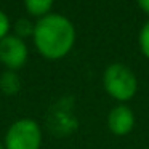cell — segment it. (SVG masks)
I'll return each mask as SVG.
<instances>
[{"mask_svg": "<svg viewBox=\"0 0 149 149\" xmlns=\"http://www.w3.org/2000/svg\"><path fill=\"white\" fill-rule=\"evenodd\" d=\"M0 149H3V146H2V143H0Z\"/></svg>", "mask_w": 149, "mask_h": 149, "instance_id": "cell-12", "label": "cell"}, {"mask_svg": "<svg viewBox=\"0 0 149 149\" xmlns=\"http://www.w3.org/2000/svg\"><path fill=\"white\" fill-rule=\"evenodd\" d=\"M34 24L26 18H21L15 23V31H16V37H27V36H34Z\"/></svg>", "mask_w": 149, "mask_h": 149, "instance_id": "cell-8", "label": "cell"}, {"mask_svg": "<svg viewBox=\"0 0 149 149\" xmlns=\"http://www.w3.org/2000/svg\"><path fill=\"white\" fill-rule=\"evenodd\" d=\"M27 47L23 39L16 36H7L0 40V63L8 68V71H16L26 63Z\"/></svg>", "mask_w": 149, "mask_h": 149, "instance_id": "cell-4", "label": "cell"}, {"mask_svg": "<svg viewBox=\"0 0 149 149\" xmlns=\"http://www.w3.org/2000/svg\"><path fill=\"white\" fill-rule=\"evenodd\" d=\"M139 47H141L143 55L149 59V21L143 26L141 32H139Z\"/></svg>", "mask_w": 149, "mask_h": 149, "instance_id": "cell-9", "label": "cell"}, {"mask_svg": "<svg viewBox=\"0 0 149 149\" xmlns=\"http://www.w3.org/2000/svg\"><path fill=\"white\" fill-rule=\"evenodd\" d=\"M103 84L107 93L119 101H127L133 98L138 88V82L132 69L120 63L107 66L103 75Z\"/></svg>", "mask_w": 149, "mask_h": 149, "instance_id": "cell-2", "label": "cell"}, {"mask_svg": "<svg viewBox=\"0 0 149 149\" xmlns=\"http://www.w3.org/2000/svg\"><path fill=\"white\" fill-rule=\"evenodd\" d=\"M75 40L72 23L63 15H47L34 27V43L40 55L48 59H59L71 52Z\"/></svg>", "mask_w": 149, "mask_h": 149, "instance_id": "cell-1", "label": "cell"}, {"mask_svg": "<svg viewBox=\"0 0 149 149\" xmlns=\"http://www.w3.org/2000/svg\"><path fill=\"white\" fill-rule=\"evenodd\" d=\"M21 88V82L19 77L15 71H5L3 74L0 75V90L3 95H16Z\"/></svg>", "mask_w": 149, "mask_h": 149, "instance_id": "cell-6", "label": "cell"}, {"mask_svg": "<svg viewBox=\"0 0 149 149\" xmlns=\"http://www.w3.org/2000/svg\"><path fill=\"white\" fill-rule=\"evenodd\" d=\"M107 125H109L111 132L114 135L123 136L132 132V128L135 127V116H133L130 107L120 104V106H116L109 112V116H107Z\"/></svg>", "mask_w": 149, "mask_h": 149, "instance_id": "cell-5", "label": "cell"}, {"mask_svg": "<svg viewBox=\"0 0 149 149\" xmlns=\"http://www.w3.org/2000/svg\"><path fill=\"white\" fill-rule=\"evenodd\" d=\"M55 0H24L26 10L32 16H47Z\"/></svg>", "mask_w": 149, "mask_h": 149, "instance_id": "cell-7", "label": "cell"}, {"mask_svg": "<svg viewBox=\"0 0 149 149\" xmlns=\"http://www.w3.org/2000/svg\"><path fill=\"white\" fill-rule=\"evenodd\" d=\"M42 132L37 122L32 119L16 120L8 128L5 136L7 149H40Z\"/></svg>", "mask_w": 149, "mask_h": 149, "instance_id": "cell-3", "label": "cell"}, {"mask_svg": "<svg viewBox=\"0 0 149 149\" xmlns=\"http://www.w3.org/2000/svg\"><path fill=\"white\" fill-rule=\"evenodd\" d=\"M138 2V5H139V8H141L144 13H148L149 15V0H136Z\"/></svg>", "mask_w": 149, "mask_h": 149, "instance_id": "cell-11", "label": "cell"}, {"mask_svg": "<svg viewBox=\"0 0 149 149\" xmlns=\"http://www.w3.org/2000/svg\"><path fill=\"white\" fill-rule=\"evenodd\" d=\"M8 31H10V21H8V16L3 13V11H0V40L7 37Z\"/></svg>", "mask_w": 149, "mask_h": 149, "instance_id": "cell-10", "label": "cell"}]
</instances>
